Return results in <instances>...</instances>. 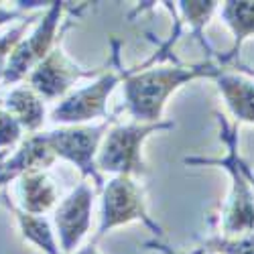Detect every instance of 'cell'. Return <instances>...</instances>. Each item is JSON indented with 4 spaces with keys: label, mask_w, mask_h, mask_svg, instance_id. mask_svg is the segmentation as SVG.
<instances>
[{
    "label": "cell",
    "mask_w": 254,
    "mask_h": 254,
    "mask_svg": "<svg viewBox=\"0 0 254 254\" xmlns=\"http://www.w3.org/2000/svg\"><path fill=\"white\" fill-rule=\"evenodd\" d=\"M155 61H161L157 53L146 59L140 65V69L138 67L130 69L128 77L122 81L124 83L122 86L124 88V110L128 112L132 122H140V124L161 122L165 104L171 98V94H175L181 86H185V83L193 79H199V77L216 79L224 71L211 59L197 63V65H183V63L175 61L173 65L144 69Z\"/></svg>",
    "instance_id": "1"
},
{
    "label": "cell",
    "mask_w": 254,
    "mask_h": 254,
    "mask_svg": "<svg viewBox=\"0 0 254 254\" xmlns=\"http://www.w3.org/2000/svg\"><path fill=\"white\" fill-rule=\"evenodd\" d=\"M216 120L220 124V136L228 146V155L224 159H205V157H187V165H220L232 177V191L228 195L226 205L222 207L220 228L222 236L238 238L254 232V189L248 179L240 171L238 165V134L224 114L216 112Z\"/></svg>",
    "instance_id": "2"
},
{
    "label": "cell",
    "mask_w": 254,
    "mask_h": 254,
    "mask_svg": "<svg viewBox=\"0 0 254 254\" xmlns=\"http://www.w3.org/2000/svg\"><path fill=\"white\" fill-rule=\"evenodd\" d=\"M171 128H175V122L171 120H161L155 124L114 122L100 144V151L96 157L98 171L112 173V175H128L134 179L144 175L146 169L140 153L142 142L155 132L171 130Z\"/></svg>",
    "instance_id": "3"
},
{
    "label": "cell",
    "mask_w": 254,
    "mask_h": 254,
    "mask_svg": "<svg viewBox=\"0 0 254 254\" xmlns=\"http://www.w3.org/2000/svg\"><path fill=\"white\" fill-rule=\"evenodd\" d=\"M112 61H114V67L104 69L86 88L73 90L63 100H59V104L49 114L51 122L63 124V126H75V124H86L94 118H104V120L112 118L108 116L106 102H108V96L114 92V88L130 73V69H124L120 65L118 39H112Z\"/></svg>",
    "instance_id": "4"
},
{
    "label": "cell",
    "mask_w": 254,
    "mask_h": 254,
    "mask_svg": "<svg viewBox=\"0 0 254 254\" xmlns=\"http://www.w3.org/2000/svg\"><path fill=\"white\" fill-rule=\"evenodd\" d=\"M114 122H118V118L112 116L108 120H102V124H96V126H88V124L59 126V128L47 132L55 157L75 165L81 173V179L94 181L96 191H102L106 185V181L102 179L96 167V157L106 132L110 130V126Z\"/></svg>",
    "instance_id": "5"
},
{
    "label": "cell",
    "mask_w": 254,
    "mask_h": 254,
    "mask_svg": "<svg viewBox=\"0 0 254 254\" xmlns=\"http://www.w3.org/2000/svg\"><path fill=\"white\" fill-rule=\"evenodd\" d=\"M71 2H51L43 16H39L37 25L29 37H25L10 53L8 65L2 77L4 86H14L31 75V71L43 61L57 45V29L61 27V18L71 10Z\"/></svg>",
    "instance_id": "6"
},
{
    "label": "cell",
    "mask_w": 254,
    "mask_h": 254,
    "mask_svg": "<svg viewBox=\"0 0 254 254\" xmlns=\"http://www.w3.org/2000/svg\"><path fill=\"white\" fill-rule=\"evenodd\" d=\"M136 220H140L146 228H151L155 234L163 232L161 226L155 224L151 216L146 214L144 193L136 179L128 175H114L110 181H106L102 189V216L94 242H98L106 232Z\"/></svg>",
    "instance_id": "7"
},
{
    "label": "cell",
    "mask_w": 254,
    "mask_h": 254,
    "mask_svg": "<svg viewBox=\"0 0 254 254\" xmlns=\"http://www.w3.org/2000/svg\"><path fill=\"white\" fill-rule=\"evenodd\" d=\"M94 191L96 187H92L88 179H81L73 191L53 209V224L63 254H73L75 248H79L83 236L90 232Z\"/></svg>",
    "instance_id": "8"
},
{
    "label": "cell",
    "mask_w": 254,
    "mask_h": 254,
    "mask_svg": "<svg viewBox=\"0 0 254 254\" xmlns=\"http://www.w3.org/2000/svg\"><path fill=\"white\" fill-rule=\"evenodd\" d=\"M102 71L104 69L79 67L77 63H73L65 55L61 43H57L55 49L31 71L27 79H29V88L35 90L43 100H63L67 94H71L75 81L98 77Z\"/></svg>",
    "instance_id": "9"
},
{
    "label": "cell",
    "mask_w": 254,
    "mask_h": 254,
    "mask_svg": "<svg viewBox=\"0 0 254 254\" xmlns=\"http://www.w3.org/2000/svg\"><path fill=\"white\" fill-rule=\"evenodd\" d=\"M55 161L57 157L49 144L47 132L31 134L12 155L0 159V189L29 171H45Z\"/></svg>",
    "instance_id": "10"
},
{
    "label": "cell",
    "mask_w": 254,
    "mask_h": 254,
    "mask_svg": "<svg viewBox=\"0 0 254 254\" xmlns=\"http://www.w3.org/2000/svg\"><path fill=\"white\" fill-rule=\"evenodd\" d=\"M16 185L18 207L33 216H43L59 201V189L45 171H29L20 175Z\"/></svg>",
    "instance_id": "11"
},
{
    "label": "cell",
    "mask_w": 254,
    "mask_h": 254,
    "mask_svg": "<svg viewBox=\"0 0 254 254\" xmlns=\"http://www.w3.org/2000/svg\"><path fill=\"white\" fill-rule=\"evenodd\" d=\"M216 86L238 122L254 124V79L248 75L222 71L216 77Z\"/></svg>",
    "instance_id": "12"
},
{
    "label": "cell",
    "mask_w": 254,
    "mask_h": 254,
    "mask_svg": "<svg viewBox=\"0 0 254 254\" xmlns=\"http://www.w3.org/2000/svg\"><path fill=\"white\" fill-rule=\"evenodd\" d=\"M2 108L8 110L20 122L23 130L31 134H37L45 124V102L29 86L12 88L2 102Z\"/></svg>",
    "instance_id": "13"
},
{
    "label": "cell",
    "mask_w": 254,
    "mask_h": 254,
    "mask_svg": "<svg viewBox=\"0 0 254 254\" xmlns=\"http://www.w3.org/2000/svg\"><path fill=\"white\" fill-rule=\"evenodd\" d=\"M220 16L234 35V45L226 55L218 57V65L224 67L236 59L242 43L254 35V2H222Z\"/></svg>",
    "instance_id": "14"
},
{
    "label": "cell",
    "mask_w": 254,
    "mask_h": 254,
    "mask_svg": "<svg viewBox=\"0 0 254 254\" xmlns=\"http://www.w3.org/2000/svg\"><path fill=\"white\" fill-rule=\"evenodd\" d=\"M6 207L14 214L18 228H20V234L23 238L31 244H35L37 248H41L45 254H63L59 248V240L55 238V232L51 228V222L45 216H33L23 211L18 205H12L8 201H4Z\"/></svg>",
    "instance_id": "15"
},
{
    "label": "cell",
    "mask_w": 254,
    "mask_h": 254,
    "mask_svg": "<svg viewBox=\"0 0 254 254\" xmlns=\"http://www.w3.org/2000/svg\"><path fill=\"white\" fill-rule=\"evenodd\" d=\"M177 10L181 12L183 20L189 23V27L193 31V37L201 43V47L207 49L209 53H214L211 47L207 45V41L203 39V27L209 23L214 12L220 10V2H214V0H207V2H187V0H181V2H177Z\"/></svg>",
    "instance_id": "16"
},
{
    "label": "cell",
    "mask_w": 254,
    "mask_h": 254,
    "mask_svg": "<svg viewBox=\"0 0 254 254\" xmlns=\"http://www.w3.org/2000/svg\"><path fill=\"white\" fill-rule=\"evenodd\" d=\"M193 252H211V254H254V232L238 238L211 236L201 242V248Z\"/></svg>",
    "instance_id": "17"
},
{
    "label": "cell",
    "mask_w": 254,
    "mask_h": 254,
    "mask_svg": "<svg viewBox=\"0 0 254 254\" xmlns=\"http://www.w3.org/2000/svg\"><path fill=\"white\" fill-rule=\"evenodd\" d=\"M37 20H39V16H27L18 27L10 29L4 35H0V83H2L6 65H8V59H10V53L14 51V47L20 43V41L25 39L27 29L33 27V25H37Z\"/></svg>",
    "instance_id": "18"
},
{
    "label": "cell",
    "mask_w": 254,
    "mask_h": 254,
    "mask_svg": "<svg viewBox=\"0 0 254 254\" xmlns=\"http://www.w3.org/2000/svg\"><path fill=\"white\" fill-rule=\"evenodd\" d=\"M23 126L20 122L2 108L0 102V153H8V149H14L16 144L23 142Z\"/></svg>",
    "instance_id": "19"
},
{
    "label": "cell",
    "mask_w": 254,
    "mask_h": 254,
    "mask_svg": "<svg viewBox=\"0 0 254 254\" xmlns=\"http://www.w3.org/2000/svg\"><path fill=\"white\" fill-rule=\"evenodd\" d=\"M20 14H23V10H20L18 6H14V8L0 6V27H2V25H6L8 20H12V18H18Z\"/></svg>",
    "instance_id": "20"
},
{
    "label": "cell",
    "mask_w": 254,
    "mask_h": 254,
    "mask_svg": "<svg viewBox=\"0 0 254 254\" xmlns=\"http://www.w3.org/2000/svg\"><path fill=\"white\" fill-rule=\"evenodd\" d=\"M238 165H240V171L244 173V177L248 179V183H250V187L254 189V173H252V169H250V165H248V163H246V161H244L242 157L238 159Z\"/></svg>",
    "instance_id": "21"
},
{
    "label": "cell",
    "mask_w": 254,
    "mask_h": 254,
    "mask_svg": "<svg viewBox=\"0 0 254 254\" xmlns=\"http://www.w3.org/2000/svg\"><path fill=\"white\" fill-rule=\"evenodd\" d=\"M75 254H100V250H98L96 242H90V244H86L83 248H79Z\"/></svg>",
    "instance_id": "22"
},
{
    "label": "cell",
    "mask_w": 254,
    "mask_h": 254,
    "mask_svg": "<svg viewBox=\"0 0 254 254\" xmlns=\"http://www.w3.org/2000/svg\"><path fill=\"white\" fill-rule=\"evenodd\" d=\"M236 69H238V71H242L244 75H248V77H252V79H254V69H252V67H246L244 63L236 61Z\"/></svg>",
    "instance_id": "23"
},
{
    "label": "cell",
    "mask_w": 254,
    "mask_h": 254,
    "mask_svg": "<svg viewBox=\"0 0 254 254\" xmlns=\"http://www.w3.org/2000/svg\"><path fill=\"white\" fill-rule=\"evenodd\" d=\"M189 254H199V252H189ZM201 254H211V252H201Z\"/></svg>",
    "instance_id": "24"
},
{
    "label": "cell",
    "mask_w": 254,
    "mask_h": 254,
    "mask_svg": "<svg viewBox=\"0 0 254 254\" xmlns=\"http://www.w3.org/2000/svg\"><path fill=\"white\" fill-rule=\"evenodd\" d=\"M6 157V153H0V159H4Z\"/></svg>",
    "instance_id": "25"
}]
</instances>
